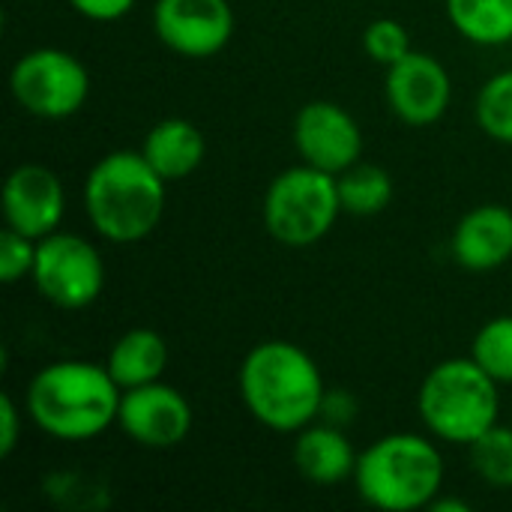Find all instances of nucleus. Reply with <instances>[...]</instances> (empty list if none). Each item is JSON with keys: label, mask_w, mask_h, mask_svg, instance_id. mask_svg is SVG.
Here are the masks:
<instances>
[{"label": "nucleus", "mask_w": 512, "mask_h": 512, "mask_svg": "<svg viewBox=\"0 0 512 512\" xmlns=\"http://www.w3.org/2000/svg\"><path fill=\"white\" fill-rule=\"evenodd\" d=\"M324 378L318 363L294 342L255 345L240 366V399L246 411L273 432H300L321 417Z\"/></svg>", "instance_id": "nucleus-1"}, {"label": "nucleus", "mask_w": 512, "mask_h": 512, "mask_svg": "<svg viewBox=\"0 0 512 512\" xmlns=\"http://www.w3.org/2000/svg\"><path fill=\"white\" fill-rule=\"evenodd\" d=\"M123 390L108 366L60 360L39 369L27 387V417L57 441H90L117 423Z\"/></svg>", "instance_id": "nucleus-2"}, {"label": "nucleus", "mask_w": 512, "mask_h": 512, "mask_svg": "<svg viewBox=\"0 0 512 512\" xmlns=\"http://www.w3.org/2000/svg\"><path fill=\"white\" fill-rule=\"evenodd\" d=\"M168 183L141 150L102 156L84 180V210L108 243H138L156 231L165 213Z\"/></svg>", "instance_id": "nucleus-3"}, {"label": "nucleus", "mask_w": 512, "mask_h": 512, "mask_svg": "<svg viewBox=\"0 0 512 512\" xmlns=\"http://www.w3.org/2000/svg\"><path fill=\"white\" fill-rule=\"evenodd\" d=\"M354 483L360 498L375 510H423L441 495L444 459L429 438L396 432L360 453Z\"/></svg>", "instance_id": "nucleus-4"}, {"label": "nucleus", "mask_w": 512, "mask_h": 512, "mask_svg": "<svg viewBox=\"0 0 512 512\" xmlns=\"http://www.w3.org/2000/svg\"><path fill=\"white\" fill-rule=\"evenodd\" d=\"M417 408L435 438L471 447L498 426V381L474 357L444 360L423 378Z\"/></svg>", "instance_id": "nucleus-5"}, {"label": "nucleus", "mask_w": 512, "mask_h": 512, "mask_svg": "<svg viewBox=\"0 0 512 512\" xmlns=\"http://www.w3.org/2000/svg\"><path fill=\"white\" fill-rule=\"evenodd\" d=\"M342 213L339 183L333 174L297 165L282 171L264 195V225L285 246H312L330 234Z\"/></svg>", "instance_id": "nucleus-6"}, {"label": "nucleus", "mask_w": 512, "mask_h": 512, "mask_svg": "<svg viewBox=\"0 0 512 512\" xmlns=\"http://www.w3.org/2000/svg\"><path fill=\"white\" fill-rule=\"evenodd\" d=\"M15 102L42 120H63L81 111L90 96L84 63L63 48H33L21 54L9 72Z\"/></svg>", "instance_id": "nucleus-7"}, {"label": "nucleus", "mask_w": 512, "mask_h": 512, "mask_svg": "<svg viewBox=\"0 0 512 512\" xmlns=\"http://www.w3.org/2000/svg\"><path fill=\"white\" fill-rule=\"evenodd\" d=\"M42 300L57 309H87L105 288V264L99 249L78 237L54 231L36 240V261L30 273Z\"/></svg>", "instance_id": "nucleus-8"}, {"label": "nucleus", "mask_w": 512, "mask_h": 512, "mask_svg": "<svg viewBox=\"0 0 512 512\" xmlns=\"http://www.w3.org/2000/svg\"><path fill=\"white\" fill-rule=\"evenodd\" d=\"M153 30L174 54L204 60L228 45L234 9L228 0H156Z\"/></svg>", "instance_id": "nucleus-9"}, {"label": "nucleus", "mask_w": 512, "mask_h": 512, "mask_svg": "<svg viewBox=\"0 0 512 512\" xmlns=\"http://www.w3.org/2000/svg\"><path fill=\"white\" fill-rule=\"evenodd\" d=\"M294 144L306 165L339 177L342 171L360 162L363 132L351 111H345L336 102L315 99L297 111Z\"/></svg>", "instance_id": "nucleus-10"}, {"label": "nucleus", "mask_w": 512, "mask_h": 512, "mask_svg": "<svg viewBox=\"0 0 512 512\" xmlns=\"http://www.w3.org/2000/svg\"><path fill=\"white\" fill-rule=\"evenodd\" d=\"M117 423L135 444L147 450H171L192 432V405L180 390L153 381L123 390Z\"/></svg>", "instance_id": "nucleus-11"}, {"label": "nucleus", "mask_w": 512, "mask_h": 512, "mask_svg": "<svg viewBox=\"0 0 512 512\" xmlns=\"http://www.w3.org/2000/svg\"><path fill=\"white\" fill-rule=\"evenodd\" d=\"M387 102L408 126H429L450 108L453 84L441 60L423 51H408L399 63L387 66Z\"/></svg>", "instance_id": "nucleus-12"}, {"label": "nucleus", "mask_w": 512, "mask_h": 512, "mask_svg": "<svg viewBox=\"0 0 512 512\" xmlns=\"http://www.w3.org/2000/svg\"><path fill=\"white\" fill-rule=\"evenodd\" d=\"M3 219L6 228L42 240L57 231L66 213V192L60 177L45 165H18L3 183Z\"/></svg>", "instance_id": "nucleus-13"}, {"label": "nucleus", "mask_w": 512, "mask_h": 512, "mask_svg": "<svg viewBox=\"0 0 512 512\" xmlns=\"http://www.w3.org/2000/svg\"><path fill=\"white\" fill-rule=\"evenodd\" d=\"M453 258L471 273H489L512 258V210L483 204L453 231Z\"/></svg>", "instance_id": "nucleus-14"}, {"label": "nucleus", "mask_w": 512, "mask_h": 512, "mask_svg": "<svg viewBox=\"0 0 512 512\" xmlns=\"http://www.w3.org/2000/svg\"><path fill=\"white\" fill-rule=\"evenodd\" d=\"M357 453L345 432L333 423L324 426H306L300 429L294 441V465L303 474V480L315 486H336L354 477L357 471Z\"/></svg>", "instance_id": "nucleus-15"}, {"label": "nucleus", "mask_w": 512, "mask_h": 512, "mask_svg": "<svg viewBox=\"0 0 512 512\" xmlns=\"http://www.w3.org/2000/svg\"><path fill=\"white\" fill-rule=\"evenodd\" d=\"M141 153L165 183H174L198 171V165L204 162L207 144H204L201 129L192 120L165 117L147 132Z\"/></svg>", "instance_id": "nucleus-16"}, {"label": "nucleus", "mask_w": 512, "mask_h": 512, "mask_svg": "<svg viewBox=\"0 0 512 512\" xmlns=\"http://www.w3.org/2000/svg\"><path fill=\"white\" fill-rule=\"evenodd\" d=\"M168 342L156 333V330H129L123 333L114 348L108 351V372L117 381L120 390H132V387H144L162 378V372L168 369Z\"/></svg>", "instance_id": "nucleus-17"}, {"label": "nucleus", "mask_w": 512, "mask_h": 512, "mask_svg": "<svg viewBox=\"0 0 512 512\" xmlns=\"http://www.w3.org/2000/svg\"><path fill=\"white\" fill-rule=\"evenodd\" d=\"M450 24L477 45L512 39V0H444Z\"/></svg>", "instance_id": "nucleus-18"}, {"label": "nucleus", "mask_w": 512, "mask_h": 512, "mask_svg": "<svg viewBox=\"0 0 512 512\" xmlns=\"http://www.w3.org/2000/svg\"><path fill=\"white\" fill-rule=\"evenodd\" d=\"M342 210L351 216H375L381 213L393 198V180L381 165L357 162L348 171L336 177Z\"/></svg>", "instance_id": "nucleus-19"}, {"label": "nucleus", "mask_w": 512, "mask_h": 512, "mask_svg": "<svg viewBox=\"0 0 512 512\" xmlns=\"http://www.w3.org/2000/svg\"><path fill=\"white\" fill-rule=\"evenodd\" d=\"M474 471L495 489H512V429L492 426L471 447Z\"/></svg>", "instance_id": "nucleus-20"}, {"label": "nucleus", "mask_w": 512, "mask_h": 512, "mask_svg": "<svg viewBox=\"0 0 512 512\" xmlns=\"http://www.w3.org/2000/svg\"><path fill=\"white\" fill-rule=\"evenodd\" d=\"M477 123L489 138L512 144V69L483 84L477 96Z\"/></svg>", "instance_id": "nucleus-21"}, {"label": "nucleus", "mask_w": 512, "mask_h": 512, "mask_svg": "<svg viewBox=\"0 0 512 512\" xmlns=\"http://www.w3.org/2000/svg\"><path fill=\"white\" fill-rule=\"evenodd\" d=\"M471 357L498 381L512 384V315L492 318L471 345Z\"/></svg>", "instance_id": "nucleus-22"}, {"label": "nucleus", "mask_w": 512, "mask_h": 512, "mask_svg": "<svg viewBox=\"0 0 512 512\" xmlns=\"http://www.w3.org/2000/svg\"><path fill=\"white\" fill-rule=\"evenodd\" d=\"M363 48H366V54H369L375 63H381V66H393V63H399L408 51H414V48H411V33H408V27H405L402 21H396V18H378V21H372V24L366 27V33H363Z\"/></svg>", "instance_id": "nucleus-23"}, {"label": "nucleus", "mask_w": 512, "mask_h": 512, "mask_svg": "<svg viewBox=\"0 0 512 512\" xmlns=\"http://www.w3.org/2000/svg\"><path fill=\"white\" fill-rule=\"evenodd\" d=\"M33 261H36V240L3 228L0 234V282L3 285H15L24 276L33 273Z\"/></svg>", "instance_id": "nucleus-24"}, {"label": "nucleus", "mask_w": 512, "mask_h": 512, "mask_svg": "<svg viewBox=\"0 0 512 512\" xmlns=\"http://www.w3.org/2000/svg\"><path fill=\"white\" fill-rule=\"evenodd\" d=\"M18 435H21V414L18 405L9 393L0 396V459H9L18 447Z\"/></svg>", "instance_id": "nucleus-25"}, {"label": "nucleus", "mask_w": 512, "mask_h": 512, "mask_svg": "<svg viewBox=\"0 0 512 512\" xmlns=\"http://www.w3.org/2000/svg\"><path fill=\"white\" fill-rule=\"evenodd\" d=\"M69 3L78 15H84L90 21H102V24L129 15L135 6V0H69Z\"/></svg>", "instance_id": "nucleus-26"}, {"label": "nucleus", "mask_w": 512, "mask_h": 512, "mask_svg": "<svg viewBox=\"0 0 512 512\" xmlns=\"http://www.w3.org/2000/svg\"><path fill=\"white\" fill-rule=\"evenodd\" d=\"M354 411H357V402H354V396H351V393L336 390V396H333V393H327V396H324L321 414H324V420H327V423H333V426H339V429H342V426L354 417Z\"/></svg>", "instance_id": "nucleus-27"}, {"label": "nucleus", "mask_w": 512, "mask_h": 512, "mask_svg": "<svg viewBox=\"0 0 512 512\" xmlns=\"http://www.w3.org/2000/svg\"><path fill=\"white\" fill-rule=\"evenodd\" d=\"M429 510L435 512H471V507L465 501H456V498H435L429 504Z\"/></svg>", "instance_id": "nucleus-28"}]
</instances>
